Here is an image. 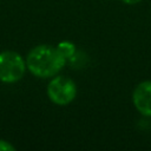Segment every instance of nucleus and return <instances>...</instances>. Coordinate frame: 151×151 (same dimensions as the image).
<instances>
[{"label": "nucleus", "instance_id": "39448f33", "mask_svg": "<svg viewBox=\"0 0 151 151\" xmlns=\"http://www.w3.org/2000/svg\"><path fill=\"white\" fill-rule=\"evenodd\" d=\"M57 48L59 50V52L66 58V59H71L74 53H76V45L71 41H67V40H64V41H60L58 45H57Z\"/></svg>", "mask_w": 151, "mask_h": 151}, {"label": "nucleus", "instance_id": "7ed1b4c3", "mask_svg": "<svg viewBox=\"0 0 151 151\" xmlns=\"http://www.w3.org/2000/svg\"><path fill=\"white\" fill-rule=\"evenodd\" d=\"M77 96L76 83L64 76H54L47 85V97L59 106L68 105Z\"/></svg>", "mask_w": 151, "mask_h": 151}, {"label": "nucleus", "instance_id": "0eeeda50", "mask_svg": "<svg viewBox=\"0 0 151 151\" xmlns=\"http://www.w3.org/2000/svg\"><path fill=\"white\" fill-rule=\"evenodd\" d=\"M124 4H127V5H134V4H138L139 1L142 0H122Z\"/></svg>", "mask_w": 151, "mask_h": 151}, {"label": "nucleus", "instance_id": "423d86ee", "mask_svg": "<svg viewBox=\"0 0 151 151\" xmlns=\"http://www.w3.org/2000/svg\"><path fill=\"white\" fill-rule=\"evenodd\" d=\"M15 147L14 145H12L9 142L0 139V151H14Z\"/></svg>", "mask_w": 151, "mask_h": 151}, {"label": "nucleus", "instance_id": "f03ea898", "mask_svg": "<svg viewBox=\"0 0 151 151\" xmlns=\"http://www.w3.org/2000/svg\"><path fill=\"white\" fill-rule=\"evenodd\" d=\"M26 68V60L18 52H0V81L6 84L19 81L24 77Z\"/></svg>", "mask_w": 151, "mask_h": 151}, {"label": "nucleus", "instance_id": "f257e3e1", "mask_svg": "<svg viewBox=\"0 0 151 151\" xmlns=\"http://www.w3.org/2000/svg\"><path fill=\"white\" fill-rule=\"evenodd\" d=\"M66 60L57 47L38 45L28 52L26 66L28 71L38 78H52L64 68Z\"/></svg>", "mask_w": 151, "mask_h": 151}, {"label": "nucleus", "instance_id": "20e7f679", "mask_svg": "<svg viewBox=\"0 0 151 151\" xmlns=\"http://www.w3.org/2000/svg\"><path fill=\"white\" fill-rule=\"evenodd\" d=\"M132 103L142 116L151 117V80H144L134 87Z\"/></svg>", "mask_w": 151, "mask_h": 151}]
</instances>
